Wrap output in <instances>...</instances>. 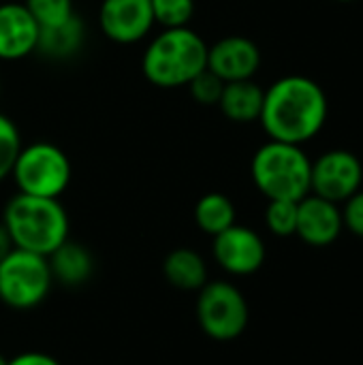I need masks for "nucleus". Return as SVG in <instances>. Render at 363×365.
<instances>
[{
	"mask_svg": "<svg viewBox=\"0 0 363 365\" xmlns=\"http://www.w3.org/2000/svg\"><path fill=\"white\" fill-rule=\"evenodd\" d=\"M327 120L323 88L304 75H287L265 90L261 126L274 141L302 145L317 137Z\"/></svg>",
	"mask_w": 363,
	"mask_h": 365,
	"instance_id": "f257e3e1",
	"label": "nucleus"
},
{
	"mask_svg": "<svg viewBox=\"0 0 363 365\" xmlns=\"http://www.w3.org/2000/svg\"><path fill=\"white\" fill-rule=\"evenodd\" d=\"M208 43L193 28H163L141 58L143 77L163 90L188 86L208 68Z\"/></svg>",
	"mask_w": 363,
	"mask_h": 365,
	"instance_id": "f03ea898",
	"label": "nucleus"
},
{
	"mask_svg": "<svg viewBox=\"0 0 363 365\" xmlns=\"http://www.w3.org/2000/svg\"><path fill=\"white\" fill-rule=\"evenodd\" d=\"M2 225L9 229L15 248L49 257L68 240L71 222L60 199L13 195L2 212Z\"/></svg>",
	"mask_w": 363,
	"mask_h": 365,
	"instance_id": "7ed1b4c3",
	"label": "nucleus"
},
{
	"mask_svg": "<svg viewBox=\"0 0 363 365\" xmlns=\"http://www.w3.org/2000/svg\"><path fill=\"white\" fill-rule=\"evenodd\" d=\"M312 160L302 145L274 141L263 143L250 163L257 190L267 201H302L310 195Z\"/></svg>",
	"mask_w": 363,
	"mask_h": 365,
	"instance_id": "20e7f679",
	"label": "nucleus"
},
{
	"mask_svg": "<svg viewBox=\"0 0 363 365\" xmlns=\"http://www.w3.org/2000/svg\"><path fill=\"white\" fill-rule=\"evenodd\" d=\"M11 178L17 186V192L60 199L71 184L73 165L58 145L49 141H36L21 145Z\"/></svg>",
	"mask_w": 363,
	"mask_h": 365,
	"instance_id": "39448f33",
	"label": "nucleus"
},
{
	"mask_svg": "<svg viewBox=\"0 0 363 365\" xmlns=\"http://www.w3.org/2000/svg\"><path fill=\"white\" fill-rule=\"evenodd\" d=\"M197 293V323L208 338L231 342L246 331L250 310L244 293L235 284L208 280Z\"/></svg>",
	"mask_w": 363,
	"mask_h": 365,
	"instance_id": "423d86ee",
	"label": "nucleus"
},
{
	"mask_svg": "<svg viewBox=\"0 0 363 365\" xmlns=\"http://www.w3.org/2000/svg\"><path fill=\"white\" fill-rule=\"evenodd\" d=\"M53 287L47 257L15 248L0 261V302L13 310L41 306Z\"/></svg>",
	"mask_w": 363,
	"mask_h": 365,
	"instance_id": "0eeeda50",
	"label": "nucleus"
},
{
	"mask_svg": "<svg viewBox=\"0 0 363 365\" xmlns=\"http://www.w3.org/2000/svg\"><path fill=\"white\" fill-rule=\"evenodd\" d=\"M363 180L359 158L349 150H329L312 163L310 192L334 203L351 199Z\"/></svg>",
	"mask_w": 363,
	"mask_h": 365,
	"instance_id": "6e6552de",
	"label": "nucleus"
},
{
	"mask_svg": "<svg viewBox=\"0 0 363 365\" xmlns=\"http://www.w3.org/2000/svg\"><path fill=\"white\" fill-rule=\"evenodd\" d=\"M265 244L257 231L244 225H231L214 235L212 257L218 267L231 276H252L265 263Z\"/></svg>",
	"mask_w": 363,
	"mask_h": 365,
	"instance_id": "1a4fd4ad",
	"label": "nucleus"
},
{
	"mask_svg": "<svg viewBox=\"0 0 363 365\" xmlns=\"http://www.w3.org/2000/svg\"><path fill=\"white\" fill-rule=\"evenodd\" d=\"M98 28L118 45L139 43L154 28L152 4L150 0H103L98 9Z\"/></svg>",
	"mask_w": 363,
	"mask_h": 365,
	"instance_id": "9d476101",
	"label": "nucleus"
},
{
	"mask_svg": "<svg viewBox=\"0 0 363 365\" xmlns=\"http://www.w3.org/2000/svg\"><path fill=\"white\" fill-rule=\"evenodd\" d=\"M261 66V49L242 34H231L208 47V68L225 83L252 79Z\"/></svg>",
	"mask_w": 363,
	"mask_h": 365,
	"instance_id": "9b49d317",
	"label": "nucleus"
},
{
	"mask_svg": "<svg viewBox=\"0 0 363 365\" xmlns=\"http://www.w3.org/2000/svg\"><path fill=\"white\" fill-rule=\"evenodd\" d=\"M344 229L342 210L338 203L317 195H308L297 203V229L295 235L308 246H329Z\"/></svg>",
	"mask_w": 363,
	"mask_h": 365,
	"instance_id": "f8f14e48",
	"label": "nucleus"
},
{
	"mask_svg": "<svg viewBox=\"0 0 363 365\" xmlns=\"http://www.w3.org/2000/svg\"><path fill=\"white\" fill-rule=\"evenodd\" d=\"M41 28L24 2H0V60L15 62L36 51Z\"/></svg>",
	"mask_w": 363,
	"mask_h": 365,
	"instance_id": "ddd939ff",
	"label": "nucleus"
},
{
	"mask_svg": "<svg viewBox=\"0 0 363 365\" xmlns=\"http://www.w3.org/2000/svg\"><path fill=\"white\" fill-rule=\"evenodd\" d=\"M47 263H49L53 282L66 289H77L86 284L94 274L92 252L83 244L73 242L71 237L47 257Z\"/></svg>",
	"mask_w": 363,
	"mask_h": 365,
	"instance_id": "4468645a",
	"label": "nucleus"
},
{
	"mask_svg": "<svg viewBox=\"0 0 363 365\" xmlns=\"http://www.w3.org/2000/svg\"><path fill=\"white\" fill-rule=\"evenodd\" d=\"M263 98H265V90L252 79L229 81L223 88L218 109L227 120L235 124H250L261 118Z\"/></svg>",
	"mask_w": 363,
	"mask_h": 365,
	"instance_id": "2eb2a0df",
	"label": "nucleus"
},
{
	"mask_svg": "<svg viewBox=\"0 0 363 365\" xmlns=\"http://www.w3.org/2000/svg\"><path fill=\"white\" fill-rule=\"evenodd\" d=\"M165 280L180 291H199L208 282V263L193 248H175L163 263Z\"/></svg>",
	"mask_w": 363,
	"mask_h": 365,
	"instance_id": "dca6fc26",
	"label": "nucleus"
},
{
	"mask_svg": "<svg viewBox=\"0 0 363 365\" xmlns=\"http://www.w3.org/2000/svg\"><path fill=\"white\" fill-rule=\"evenodd\" d=\"M83 38V21L77 15H73L64 24L41 28L36 51H41L49 60H68L81 49Z\"/></svg>",
	"mask_w": 363,
	"mask_h": 365,
	"instance_id": "f3484780",
	"label": "nucleus"
},
{
	"mask_svg": "<svg viewBox=\"0 0 363 365\" xmlns=\"http://www.w3.org/2000/svg\"><path fill=\"white\" fill-rule=\"evenodd\" d=\"M195 222L205 235H218L235 225V205L223 192H208L195 205Z\"/></svg>",
	"mask_w": 363,
	"mask_h": 365,
	"instance_id": "a211bd4d",
	"label": "nucleus"
},
{
	"mask_svg": "<svg viewBox=\"0 0 363 365\" xmlns=\"http://www.w3.org/2000/svg\"><path fill=\"white\" fill-rule=\"evenodd\" d=\"M24 6L34 17L39 28H51L64 24L75 15L73 0H24Z\"/></svg>",
	"mask_w": 363,
	"mask_h": 365,
	"instance_id": "6ab92c4d",
	"label": "nucleus"
},
{
	"mask_svg": "<svg viewBox=\"0 0 363 365\" xmlns=\"http://www.w3.org/2000/svg\"><path fill=\"white\" fill-rule=\"evenodd\" d=\"M154 24L163 28H184L195 15V0H150Z\"/></svg>",
	"mask_w": 363,
	"mask_h": 365,
	"instance_id": "aec40b11",
	"label": "nucleus"
},
{
	"mask_svg": "<svg viewBox=\"0 0 363 365\" xmlns=\"http://www.w3.org/2000/svg\"><path fill=\"white\" fill-rule=\"evenodd\" d=\"M21 133L17 128V124L0 113V182L11 178V171H13V165H15V158L21 150Z\"/></svg>",
	"mask_w": 363,
	"mask_h": 365,
	"instance_id": "412c9836",
	"label": "nucleus"
},
{
	"mask_svg": "<svg viewBox=\"0 0 363 365\" xmlns=\"http://www.w3.org/2000/svg\"><path fill=\"white\" fill-rule=\"evenodd\" d=\"M300 201H270L265 210V225L276 237H291L297 229Z\"/></svg>",
	"mask_w": 363,
	"mask_h": 365,
	"instance_id": "4be33fe9",
	"label": "nucleus"
},
{
	"mask_svg": "<svg viewBox=\"0 0 363 365\" xmlns=\"http://www.w3.org/2000/svg\"><path fill=\"white\" fill-rule=\"evenodd\" d=\"M190 90V96L203 105V107H218V101H220V94H223V88H225V81L220 77H216L210 68H203L188 86Z\"/></svg>",
	"mask_w": 363,
	"mask_h": 365,
	"instance_id": "5701e85b",
	"label": "nucleus"
},
{
	"mask_svg": "<svg viewBox=\"0 0 363 365\" xmlns=\"http://www.w3.org/2000/svg\"><path fill=\"white\" fill-rule=\"evenodd\" d=\"M344 210H342V218H344V227L349 231H353L355 235L363 237V190H357L351 199L344 201Z\"/></svg>",
	"mask_w": 363,
	"mask_h": 365,
	"instance_id": "b1692460",
	"label": "nucleus"
},
{
	"mask_svg": "<svg viewBox=\"0 0 363 365\" xmlns=\"http://www.w3.org/2000/svg\"><path fill=\"white\" fill-rule=\"evenodd\" d=\"M6 365H62L53 355H47L43 351H26L9 359Z\"/></svg>",
	"mask_w": 363,
	"mask_h": 365,
	"instance_id": "393cba45",
	"label": "nucleus"
},
{
	"mask_svg": "<svg viewBox=\"0 0 363 365\" xmlns=\"http://www.w3.org/2000/svg\"><path fill=\"white\" fill-rule=\"evenodd\" d=\"M15 250V242H13V237H11V233H9V229L2 225V220H0V261L4 259V257H9L11 252Z\"/></svg>",
	"mask_w": 363,
	"mask_h": 365,
	"instance_id": "a878e982",
	"label": "nucleus"
},
{
	"mask_svg": "<svg viewBox=\"0 0 363 365\" xmlns=\"http://www.w3.org/2000/svg\"><path fill=\"white\" fill-rule=\"evenodd\" d=\"M6 364H9V359H6V357H4V355L0 353V365H6Z\"/></svg>",
	"mask_w": 363,
	"mask_h": 365,
	"instance_id": "bb28decb",
	"label": "nucleus"
},
{
	"mask_svg": "<svg viewBox=\"0 0 363 365\" xmlns=\"http://www.w3.org/2000/svg\"><path fill=\"white\" fill-rule=\"evenodd\" d=\"M0 94H2V79H0Z\"/></svg>",
	"mask_w": 363,
	"mask_h": 365,
	"instance_id": "cd10ccee",
	"label": "nucleus"
},
{
	"mask_svg": "<svg viewBox=\"0 0 363 365\" xmlns=\"http://www.w3.org/2000/svg\"><path fill=\"white\" fill-rule=\"evenodd\" d=\"M338 2H353V0H338Z\"/></svg>",
	"mask_w": 363,
	"mask_h": 365,
	"instance_id": "c85d7f7f",
	"label": "nucleus"
},
{
	"mask_svg": "<svg viewBox=\"0 0 363 365\" xmlns=\"http://www.w3.org/2000/svg\"><path fill=\"white\" fill-rule=\"evenodd\" d=\"M0 2H2V0H0Z\"/></svg>",
	"mask_w": 363,
	"mask_h": 365,
	"instance_id": "c756f323",
	"label": "nucleus"
}]
</instances>
